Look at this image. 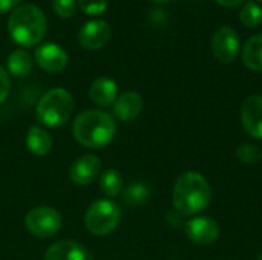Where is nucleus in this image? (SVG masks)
I'll return each instance as SVG.
<instances>
[{
    "mask_svg": "<svg viewBox=\"0 0 262 260\" xmlns=\"http://www.w3.org/2000/svg\"><path fill=\"white\" fill-rule=\"evenodd\" d=\"M11 90V80H9V74L0 66V104L5 103V100L8 98Z\"/></svg>",
    "mask_w": 262,
    "mask_h": 260,
    "instance_id": "25",
    "label": "nucleus"
},
{
    "mask_svg": "<svg viewBox=\"0 0 262 260\" xmlns=\"http://www.w3.org/2000/svg\"><path fill=\"white\" fill-rule=\"evenodd\" d=\"M20 2H21V0H0V14L8 12V11H11L12 8L15 9V8L18 6Z\"/></svg>",
    "mask_w": 262,
    "mask_h": 260,
    "instance_id": "26",
    "label": "nucleus"
},
{
    "mask_svg": "<svg viewBox=\"0 0 262 260\" xmlns=\"http://www.w3.org/2000/svg\"><path fill=\"white\" fill-rule=\"evenodd\" d=\"M117 92H118V87L115 81L111 78L101 77L92 83L89 89V97L98 106H109L117 100Z\"/></svg>",
    "mask_w": 262,
    "mask_h": 260,
    "instance_id": "15",
    "label": "nucleus"
},
{
    "mask_svg": "<svg viewBox=\"0 0 262 260\" xmlns=\"http://www.w3.org/2000/svg\"><path fill=\"white\" fill-rule=\"evenodd\" d=\"M187 238L196 245H212L220 238V225L207 216H196L186 224Z\"/></svg>",
    "mask_w": 262,
    "mask_h": 260,
    "instance_id": "8",
    "label": "nucleus"
},
{
    "mask_svg": "<svg viewBox=\"0 0 262 260\" xmlns=\"http://www.w3.org/2000/svg\"><path fill=\"white\" fill-rule=\"evenodd\" d=\"M218 5L224 6V8H236L239 6L241 3H244L246 0H215Z\"/></svg>",
    "mask_w": 262,
    "mask_h": 260,
    "instance_id": "27",
    "label": "nucleus"
},
{
    "mask_svg": "<svg viewBox=\"0 0 262 260\" xmlns=\"http://www.w3.org/2000/svg\"><path fill=\"white\" fill-rule=\"evenodd\" d=\"M256 260H262V254H259V256H258V259Z\"/></svg>",
    "mask_w": 262,
    "mask_h": 260,
    "instance_id": "29",
    "label": "nucleus"
},
{
    "mask_svg": "<svg viewBox=\"0 0 262 260\" xmlns=\"http://www.w3.org/2000/svg\"><path fill=\"white\" fill-rule=\"evenodd\" d=\"M261 158H262V156H261Z\"/></svg>",
    "mask_w": 262,
    "mask_h": 260,
    "instance_id": "31",
    "label": "nucleus"
},
{
    "mask_svg": "<svg viewBox=\"0 0 262 260\" xmlns=\"http://www.w3.org/2000/svg\"><path fill=\"white\" fill-rule=\"evenodd\" d=\"M101 162L95 155H83L71 166L69 176L77 185H88L100 176Z\"/></svg>",
    "mask_w": 262,
    "mask_h": 260,
    "instance_id": "12",
    "label": "nucleus"
},
{
    "mask_svg": "<svg viewBox=\"0 0 262 260\" xmlns=\"http://www.w3.org/2000/svg\"><path fill=\"white\" fill-rule=\"evenodd\" d=\"M75 139L91 149L107 146L115 135L114 118L100 110H86L80 113L72 126Z\"/></svg>",
    "mask_w": 262,
    "mask_h": 260,
    "instance_id": "3",
    "label": "nucleus"
},
{
    "mask_svg": "<svg viewBox=\"0 0 262 260\" xmlns=\"http://www.w3.org/2000/svg\"><path fill=\"white\" fill-rule=\"evenodd\" d=\"M111 38V26L104 20H89L86 21L80 32L78 41L86 49H100L103 48Z\"/></svg>",
    "mask_w": 262,
    "mask_h": 260,
    "instance_id": "11",
    "label": "nucleus"
},
{
    "mask_svg": "<svg viewBox=\"0 0 262 260\" xmlns=\"http://www.w3.org/2000/svg\"><path fill=\"white\" fill-rule=\"evenodd\" d=\"M212 52L224 64L235 61L239 54V37L236 31L229 26L220 28L212 38Z\"/></svg>",
    "mask_w": 262,
    "mask_h": 260,
    "instance_id": "7",
    "label": "nucleus"
},
{
    "mask_svg": "<svg viewBox=\"0 0 262 260\" xmlns=\"http://www.w3.org/2000/svg\"><path fill=\"white\" fill-rule=\"evenodd\" d=\"M37 64L46 72H60L68 64L66 51L57 43H43L34 52Z\"/></svg>",
    "mask_w": 262,
    "mask_h": 260,
    "instance_id": "10",
    "label": "nucleus"
},
{
    "mask_svg": "<svg viewBox=\"0 0 262 260\" xmlns=\"http://www.w3.org/2000/svg\"><path fill=\"white\" fill-rule=\"evenodd\" d=\"M212 199L207 179L198 172H184L175 182L172 201L175 210L183 216H195L206 210Z\"/></svg>",
    "mask_w": 262,
    "mask_h": 260,
    "instance_id": "1",
    "label": "nucleus"
},
{
    "mask_svg": "<svg viewBox=\"0 0 262 260\" xmlns=\"http://www.w3.org/2000/svg\"><path fill=\"white\" fill-rule=\"evenodd\" d=\"M45 260H92L89 251L74 241H60L51 245Z\"/></svg>",
    "mask_w": 262,
    "mask_h": 260,
    "instance_id": "13",
    "label": "nucleus"
},
{
    "mask_svg": "<svg viewBox=\"0 0 262 260\" xmlns=\"http://www.w3.org/2000/svg\"><path fill=\"white\" fill-rule=\"evenodd\" d=\"M74 112L72 95L61 87L48 90L37 104V118L48 127H60L66 124Z\"/></svg>",
    "mask_w": 262,
    "mask_h": 260,
    "instance_id": "4",
    "label": "nucleus"
},
{
    "mask_svg": "<svg viewBox=\"0 0 262 260\" xmlns=\"http://www.w3.org/2000/svg\"><path fill=\"white\" fill-rule=\"evenodd\" d=\"M150 196V190L144 182H132L123 192V199L129 205H141Z\"/></svg>",
    "mask_w": 262,
    "mask_h": 260,
    "instance_id": "20",
    "label": "nucleus"
},
{
    "mask_svg": "<svg viewBox=\"0 0 262 260\" xmlns=\"http://www.w3.org/2000/svg\"><path fill=\"white\" fill-rule=\"evenodd\" d=\"M46 28L48 21L43 11L32 3L17 6L8 18V31L11 38L17 44L26 48L38 44L46 34Z\"/></svg>",
    "mask_w": 262,
    "mask_h": 260,
    "instance_id": "2",
    "label": "nucleus"
},
{
    "mask_svg": "<svg viewBox=\"0 0 262 260\" xmlns=\"http://www.w3.org/2000/svg\"><path fill=\"white\" fill-rule=\"evenodd\" d=\"M239 20L247 28L259 26L262 21V8L258 3H255V2L246 3L241 8V11H239Z\"/></svg>",
    "mask_w": 262,
    "mask_h": 260,
    "instance_id": "21",
    "label": "nucleus"
},
{
    "mask_svg": "<svg viewBox=\"0 0 262 260\" xmlns=\"http://www.w3.org/2000/svg\"><path fill=\"white\" fill-rule=\"evenodd\" d=\"M121 219V211L117 204L107 199H101L94 202L86 216H84V224L86 228L95 234V236H106L111 234L117 225L120 224Z\"/></svg>",
    "mask_w": 262,
    "mask_h": 260,
    "instance_id": "5",
    "label": "nucleus"
},
{
    "mask_svg": "<svg viewBox=\"0 0 262 260\" xmlns=\"http://www.w3.org/2000/svg\"><path fill=\"white\" fill-rule=\"evenodd\" d=\"M143 109V98L137 92H126L115 100L114 113L121 121L135 120Z\"/></svg>",
    "mask_w": 262,
    "mask_h": 260,
    "instance_id": "14",
    "label": "nucleus"
},
{
    "mask_svg": "<svg viewBox=\"0 0 262 260\" xmlns=\"http://www.w3.org/2000/svg\"><path fill=\"white\" fill-rule=\"evenodd\" d=\"M152 2H157V3H164V2H169V0H152Z\"/></svg>",
    "mask_w": 262,
    "mask_h": 260,
    "instance_id": "28",
    "label": "nucleus"
},
{
    "mask_svg": "<svg viewBox=\"0 0 262 260\" xmlns=\"http://www.w3.org/2000/svg\"><path fill=\"white\" fill-rule=\"evenodd\" d=\"M25 225L37 238H51L61 228V216L52 207H35L28 211Z\"/></svg>",
    "mask_w": 262,
    "mask_h": 260,
    "instance_id": "6",
    "label": "nucleus"
},
{
    "mask_svg": "<svg viewBox=\"0 0 262 260\" xmlns=\"http://www.w3.org/2000/svg\"><path fill=\"white\" fill-rule=\"evenodd\" d=\"M26 146L29 149L31 153L37 155V156H43L46 153H49L51 150V146H52V141H51V136L49 133L38 127V126H34L28 130V135H26Z\"/></svg>",
    "mask_w": 262,
    "mask_h": 260,
    "instance_id": "17",
    "label": "nucleus"
},
{
    "mask_svg": "<svg viewBox=\"0 0 262 260\" xmlns=\"http://www.w3.org/2000/svg\"><path fill=\"white\" fill-rule=\"evenodd\" d=\"M52 8L60 17L69 18L75 12V0H52Z\"/></svg>",
    "mask_w": 262,
    "mask_h": 260,
    "instance_id": "24",
    "label": "nucleus"
},
{
    "mask_svg": "<svg viewBox=\"0 0 262 260\" xmlns=\"http://www.w3.org/2000/svg\"><path fill=\"white\" fill-rule=\"evenodd\" d=\"M83 12L89 15H100L107 8V0H77Z\"/></svg>",
    "mask_w": 262,
    "mask_h": 260,
    "instance_id": "23",
    "label": "nucleus"
},
{
    "mask_svg": "<svg viewBox=\"0 0 262 260\" xmlns=\"http://www.w3.org/2000/svg\"><path fill=\"white\" fill-rule=\"evenodd\" d=\"M241 121L250 136L262 139V95H250L243 101Z\"/></svg>",
    "mask_w": 262,
    "mask_h": 260,
    "instance_id": "9",
    "label": "nucleus"
},
{
    "mask_svg": "<svg viewBox=\"0 0 262 260\" xmlns=\"http://www.w3.org/2000/svg\"><path fill=\"white\" fill-rule=\"evenodd\" d=\"M243 61L247 69L262 72V34L250 37L243 46Z\"/></svg>",
    "mask_w": 262,
    "mask_h": 260,
    "instance_id": "16",
    "label": "nucleus"
},
{
    "mask_svg": "<svg viewBox=\"0 0 262 260\" xmlns=\"http://www.w3.org/2000/svg\"><path fill=\"white\" fill-rule=\"evenodd\" d=\"M236 156L239 158V161L246 162V164H255L259 161L262 156V152L259 150L258 146L255 144H243L238 147L236 150Z\"/></svg>",
    "mask_w": 262,
    "mask_h": 260,
    "instance_id": "22",
    "label": "nucleus"
},
{
    "mask_svg": "<svg viewBox=\"0 0 262 260\" xmlns=\"http://www.w3.org/2000/svg\"><path fill=\"white\" fill-rule=\"evenodd\" d=\"M258 2H262V0H258Z\"/></svg>",
    "mask_w": 262,
    "mask_h": 260,
    "instance_id": "30",
    "label": "nucleus"
},
{
    "mask_svg": "<svg viewBox=\"0 0 262 260\" xmlns=\"http://www.w3.org/2000/svg\"><path fill=\"white\" fill-rule=\"evenodd\" d=\"M100 187L103 193L109 198H114L123 192V176L118 170L109 169L100 176Z\"/></svg>",
    "mask_w": 262,
    "mask_h": 260,
    "instance_id": "19",
    "label": "nucleus"
},
{
    "mask_svg": "<svg viewBox=\"0 0 262 260\" xmlns=\"http://www.w3.org/2000/svg\"><path fill=\"white\" fill-rule=\"evenodd\" d=\"M32 57L23 49H15L8 55V70L14 77H28L32 70Z\"/></svg>",
    "mask_w": 262,
    "mask_h": 260,
    "instance_id": "18",
    "label": "nucleus"
}]
</instances>
